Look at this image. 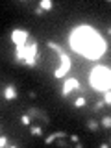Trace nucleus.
<instances>
[{"label":"nucleus","mask_w":111,"mask_h":148,"mask_svg":"<svg viewBox=\"0 0 111 148\" xmlns=\"http://www.w3.org/2000/svg\"><path fill=\"white\" fill-rule=\"evenodd\" d=\"M71 45L76 52L89 56L91 59H96L98 56L104 54L106 45L104 41L98 37V34H95V30L89 26H80L74 28V32L71 34Z\"/></svg>","instance_id":"f257e3e1"},{"label":"nucleus","mask_w":111,"mask_h":148,"mask_svg":"<svg viewBox=\"0 0 111 148\" xmlns=\"http://www.w3.org/2000/svg\"><path fill=\"white\" fill-rule=\"evenodd\" d=\"M15 61L26 67H35L39 63V48L34 37H30L26 45H15Z\"/></svg>","instance_id":"f03ea898"},{"label":"nucleus","mask_w":111,"mask_h":148,"mask_svg":"<svg viewBox=\"0 0 111 148\" xmlns=\"http://www.w3.org/2000/svg\"><path fill=\"white\" fill-rule=\"evenodd\" d=\"M89 80H91V85L100 92L111 89V71L106 67H95L91 71Z\"/></svg>","instance_id":"7ed1b4c3"},{"label":"nucleus","mask_w":111,"mask_h":148,"mask_svg":"<svg viewBox=\"0 0 111 148\" xmlns=\"http://www.w3.org/2000/svg\"><path fill=\"white\" fill-rule=\"evenodd\" d=\"M48 48L50 50H56L58 52V56H59V61H61V65H59L58 69H56V72H54V78H63L65 74H67L69 71H71V58L67 56V52L63 50V46L61 45H58V43H54V41H48Z\"/></svg>","instance_id":"20e7f679"},{"label":"nucleus","mask_w":111,"mask_h":148,"mask_svg":"<svg viewBox=\"0 0 111 148\" xmlns=\"http://www.w3.org/2000/svg\"><path fill=\"white\" fill-rule=\"evenodd\" d=\"M30 37L32 34L28 30H24V28H13V32H11V39L15 45H26L30 41Z\"/></svg>","instance_id":"39448f33"},{"label":"nucleus","mask_w":111,"mask_h":148,"mask_svg":"<svg viewBox=\"0 0 111 148\" xmlns=\"http://www.w3.org/2000/svg\"><path fill=\"white\" fill-rule=\"evenodd\" d=\"M78 89H82V87H80V82H78L76 78H69V80L63 83V91H61V96H63V98H67V96L71 95L72 91H78Z\"/></svg>","instance_id":"423d86ee"},{"label":"nucleus","mask_w":111,"mask_h":148,"mask_svg":"<svg viewBox=\"0 0 111 148\" xmlns=\"http://www.w3.org/2000/svg\"><path fill=\"white\" fill-rule=\"evenodd\" d=\"M26 113H28V115H30V117H32V119H37V117H39V119H41V120H43V122H45V124H48V122H50V119H48V115H46V113H45V111H41V109H37V108H30V109H28V111H26Z\"/></svg>","instance_id":"0eeeda50"},{"label":"nucleus","mask_w":111,"mask_h":148,"mask_svg":"<svg viewBox=\"0 0 111 148\" xmlns=\"http://www.w3.org/2000/svg\"><path fill=\"white\" fill-rule=\"evenodd\" d=\"M4 98L6 100H15L17 98V87L13 85V83H8V85L4 87Z\"/></svg>","instance_id":"6e6552de"},{"label":"nucleus","mask_w":111,"mask_h":148,"mask_svg":"<svg viewBox=\"0 0 111 148\" xmlns=\"http://www.w3.org/2000/svg\"><path fill=\"white\" fill-rule=\"evenodd\" d=\"M61 137H67V133H65V132H56V133H50V135L46 137V145H52L54 141H58V139H61Z\"/></svg>","instance_id":"1a4fd4ad"},{"label":"nucleus","mask_w":111,"mask_h":148,"mask_svg":"<svg viewBox=\"0 0 111 148\" xmlns=\"http://www.w3.org/2000/svg\"><path fill=\"white\" fill-rule=\"evenodd\" d=\"M39 6H41V8H43L45 11H46V9H52V8H54V2H52V0H41V2H39Z\"/></svg>","instance_id":"9d476101"},{"label":"nucleus","mask_w":111,"mask_h":148,"mask_svg":"<svg viewBox=\"0 0 111 148\" xmlns=\"http://www.w3.org/2000/svg\"><path fill=\"white\" fill-rule=\"evenodd\" d=\"M30 132H32V135L39 137V135H43V126H32Z\"/></svg>","instance_id":"9b49d317"},{"label":"nucleus","mask_w":111,"mask_h":148,"mask_svg":"<svg viewBox=\"0 0 111 148\" xmlns=\"http://www.w3.org/2000/svg\"><path fill=\"white\" fill-rule=\"evenodd\" d=\"M87 128L92 130V132H96V130H98V122H96V120H92V119H89V120H87Z\"/></svg>","instance_id":"f8f14e48"},{"label":"nucleus","mask_w":111,"mask_h":148,"mask_svg":"<svg viewBox=\"0 0 111 148\" xmlns=\"http://www.w3.org/2000/svg\"><path fill=\"white\" fill-rule=\"evenodd\" d=\"M21 122L22 124H24V126H30V122H32V117H30V115H22V117H21Z\"/></svg>","instance_id":"ddd939ff"},{"label":"nucleus","mask_w":111,"mask_h":148,"mask_svg":"<svg viewBox=\"0 0 111 148\" xmlns=\"http://www.w3.org/2000/svg\"><path fill=\"white\" fill-rule=\"evenodd\" d=\"M104 106H108V104H106V100L102 98V100H98V102L95 104V108H92V109H95V111H100L102 108H104Z\"/></svg>","instance_id":"4468645a"},{"label":"nucleus","mask_w":111,"mask_h":148,"mask_svg":"<svg viewBox=\"0 0 111 148\" xmlns=\"http://www.w3.org/2000/svg\"><path fill=\"white\" fill-rule=\"evenodd\" d=\"M102 126L104 128H111V117H102Z\"/></svg>","instance_id":"2eb2a0df"},{"label":"nucleus","mask_w":111,"mask_h":148,"mask_svg":"<svg viewBox=\"0 0 111 148\" xmlns=\"http://www.w3.org/2000/svg\"><path fill=\"white\" fill-rule=\"evenodd\" d=\"M74 106H76V108H83V106H85V96H80V98H76Z\"/></svg>","instance_id":"dca6fc26"},{"label":"nucleus","mask_w":111,"mask_h":148,"mask_svg":"<svg viewBox=\"0 0 111 148\" xmlns=\"http://www.w3.org/2000/svg\"><path fill=\"white\" fill-rule=\"evenodd\" d=\"M8 145H11V143L8 141V137H6V135H2V137H0V146H2V148H6Z\"/></svg>","instance_id":"f3484780"},{"label":"nucleus","mask_w":111,"mask_h":148,"mask_svg":"<svg viewBox=\"0 0 111 148\" xmlns=\"http://www.w3.org/2000/svg\"><path fill=\"white\" fill-rule=\"evenodd\" d=\"M43 13H45V9L41 8V6H37V8H35V15H39V17H41Z\"/></svg>","instance_id":"a211bd4d"},{"label":"nucleus","mask_w":111,"mask_h":148,"mask_svg":"<svg viewBox=\"0 0 111 148\" xmlns=\"http://www.w3.org/2000/svg\"><path fill=\"white\" fill-rule=\"evenodd\" d=\"M71 141H72V143H80V139H78L76 135H71Z\"/></svg>","instance_id":"6ab92c4d"},{"label":"nucleus","mask_w":111,"mask_h":148,"mask_svg":"<svg viewBox=\"0 0 111 148\" xmlns=\"http://www.w3.org/2000/svg\"><path fill=\"white\" fill-rule=\"evenodd\" d=\"M58 145H59V146H65V145H67V143H65V141H63V137H61V139H59V141H58Z\"/></svg>","instance_id":"aec40b11"},{"label":"nucleus","mask_w":111,"mask_h":148,"mask_svg":"<svg viewBox=\"0 0 111 148\" xmlns=\"http://www.w3.org/2000/svg\"><path fill=\"white\" fill-rule=\"evenodd\" d=\"M108 34H109V35H111V26H109V28H108Z\"/></svg>","instance_id":"412c9836"},{"label":"nucleus","mask_w":111,"mask_h":148,"mask_svg":"<svg viewBox=\"0 0 111 148\" xmlns=\"http://www.w3.org/2000/svg\"><path fill=\"white\" fill-rule=\"evenodd\" d=\"M109 146H111V141H109Z\"/></svg>","instance_id":"4be33fe9"}]
</instances>
